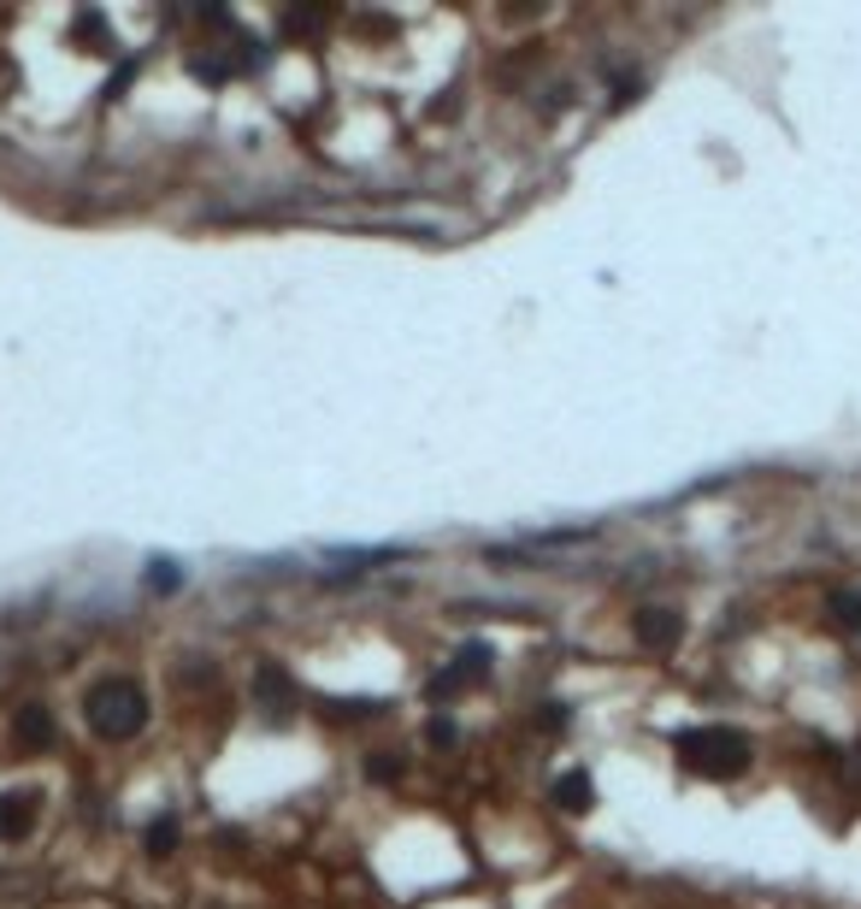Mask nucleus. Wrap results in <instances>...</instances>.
<instances>
[{
  "mask_svg": "<svg viewBox=\"0 0 861 909\" xmlns=\"http://www.w3.org/2000/svg\"><path fill=\"white\" fill-rule=\"evenodd\" d=\"M826 614H832V626H844V632H861V590H832Z\"/></svg>",
  "mask_w": 861,
  "mask_h": 909,
  "instance_id": "obj_9",
  "label": "nucleus"
},
{
  "mask_svg": "<svg viewBox=\"0 0 861 909\" xmlns=\"http://www.w3.org/2000/svg\"><path fill=\"white\" fill-rule=\"evenodd\" d=\"M632 638L644 644V649H679V638H684V614L679 609H644V614H632Z\"/></svg>",
  "mask_w": 861,
  "mask_h": 909,
  "instance_id": "obj_4",
  "label": "nucleus"
},
{
  "mask_svg": "<svg viewBox=\"0 0 861 909\" xmlns=\"http://www.w3.org/2000/svg\"><path fill=\"white\" fill-rule=\"evenodd\" d=\"M554 803H561L566 815H585L590 803H596V786H590V774H585V768L561 774V779H554Z\"/></svg>",
  "mask_w": 861,
  "mask_h": 909,
  "instance_id": "obj_8",
  "label": "nucleus"
},
{
  "mask_svg": "<svg viewBox=\"0 0 861 909\" xmlns=\"http://www.w3.org/2000/svg\"><path fill=\"white\" fill-rule=\"evenodd\" d=\"M367 779H372V786H390V779H402V756H390V750H372Z\"/></svg>",
  "mask_w": 861,
  "mask_h": 909,
  "instance_id": "obj_12",
  "label": "nucleus"
},
{
  "mask_svg": "<svg viewBox=\"0 0 861 909\" xmlns=\"http://www.w3.org/2000/svg\"><path fill=\"white\" fill-rule=\"evenodd\" d=\"M543 727H549V732L566 727V709H561V703H543Z\"/></svg>",
  "mask_w": 861,
  "mask_h": 909,
  "instance_id": "obj_14",
  "label": "nucleus"
},
{
  "mask_svg": "<svg viewBox=\"0 0 861 909\" xmlns=\"http://www.w3.org/2000/svg\"><path fill=\"white\" fill-rule=\"evenodd\" d=\"M254 697L266 703V715H272V720H284V715H289V703H296V691H289V673L266 661V668L254 673Z\"/></svg>",
  "mask_w": 861,
  "mask_h": 909,
  "instance_id": "obj_7",
  "label": "nucleus"
},
{
  "mask_svg": "<svg viewBox=\"0 0 861 909\" xmlns=\"http://www.w3.org/2000/svg\"><path fill=\"white\" fill-rule=\"evenodd\" d=\"M53 739H60V727H53V715H48V703H24L19 715H12V744L19 750H48Z\"/></svg>",
  "mask_w": 861,
  "mask_h": 909,
  "instance_id": "obj_5",
  "label": "nucleus"
},
{
  "mask_svg": "<svg viewBox=\"0 0 861 909\" xmlns=\"http://www.w3.org/2000/svg\"><path fill=\"white\" fill-rule=\"evenodd\" d=\"M83 715H89L95 739L124 744V739H136V732L148 727V697H142L136 680H100L89 691V703H83Z\"/></svg>",
  "mask_w": 861,
  "mask_h": 909,
  "instance_id": "obj_2",
  "label": "nucleus"
},
{
  "mask_svg": "<svg viewBox=\"0 0 861 909\" xmlns=\"http://www.w3.org/2000/svg\"><path fill=\"white\" fill-rule=\"evenodd\" d=\"M77 36L100 41V53H107V19H100V12H77Z\"/></svg>",
  "mask_w": 861,
  "mask_h": 909,
  "instance_id": "obj_13",
  "label": "nucleus"
},
{
  "mask_svg": "<svg viewBox=\"0 0 861 909\" xmlns=\"http://www.w3.org/2000/svg\"><path fill=\"white\" fill-rule=\"evenodd\" d=\"M490 661H495V656H490V644H461V656L449 661V668L426 685V691H431V703H449V697H466V691H478V685L490 680Z\"/></svg>",
  "mask_w": 861,
  "mask_h": 909,
  "instance_id": "obj_3",
  "label": "nucleus"
},
{
  "mask_svg": "<svg viewBox=\"0 0 861 909\" xmlns=\"http://www.w3.org/2000/svg\"><path fill=\"white\" fill-rule=\"evenodd\" d=\"M673 756L691 774H703V779H738L743 768H750L755 750H750V739H743L738 727H684L673 739Z\"/></svg>",
  "mask_w": 861,
  "mask_h": 909,
  "instance_id": "obj_1",
  "label": "nucleus"
},
{
  "mask_svg": "<svg viewBox=\"0 0 861 909\" xmlns=\"http://www.w3.org/2000/svg\"><path fill=\"white\" fill-rule=\"evenodd\" d=\"M31 827H36V798L31 791H0V839L19 845V839H31Z\"/></svg>",
  "mask_w": 861,
  "mask_h": 909,
  "instance_id": "obj_6",
  "label": "nucleus"
},
{
  "mask_svg": "<svg viewBox=\"0 0 861 909\" xmlns=\"http://www.w3.org/2000/svg\"><path fill=\"white\" fill-rule=\"evenodd\" d=\"M178 850V815H159L148 827V857H171Z\"/></svg>",
  "mask_w": 861,
  "mask_h": 909,
  "instance_id": "obj_10",
  "label": "nucleus"
},
{
  "mask_svg": "<svg viewBox=\"0 0 861 909\" xmlns=\"http://www.w3.org/2000/svg\"><path fill=\"white\" fill-rule=\"evenodd\" d=\"M183 585V567L178 561H148V590H159V597H171V590Z\"/></svg>",
  "mask_w": 861,
  "mask_h": 909,
  "instance_id": "obj_11",
  "label": "nucleus"
}]
</instances>
